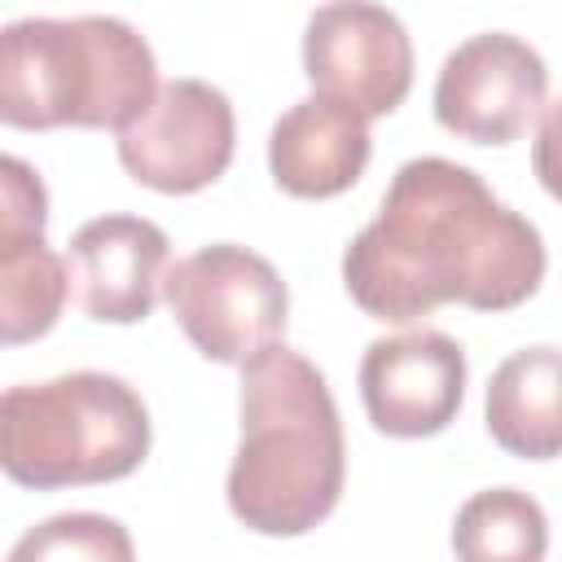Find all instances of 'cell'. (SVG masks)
<instances>
[{"label":"cell","mask_w":562,"mask_h":562,"mask_svg":"<svg viewBox=\"0 0 562 562\" xmlns=\"http://www.w3.org/2000/svg\"><path fill=\"white\" fill-rule=\"evenodd\" d=\"M162 299L184 338L206 360L237 369L277 347L290 316V290L281 272L263 255L233 241L184 255L167 272Z\"/></svg>","instance_id":"5b68a950"},{"label":"cell","mask_w":562,"mask_h":562,"mask_svg":"<svg viewBox=\"0 0 562 562\" xmlns=\"http://www.w3.org/2000/svg\"><path fill=\"white\" fill-rule=\"evenodd\" d=\"M167 233L145 215H97L66 250L70 299L101 325H136L167 281Z\"/></svg>","instance_id":"8fae6325"},{"label":"cell","mask_w":562,"mask_h":562,"mask_svg":"<svg viewBox=\"0 0 562 562\" xmlns=\"http://www.w3.org/2000/svg\"><path fill=\"white\" fill-rule=\"evenodd\" d=\"M544 92V57L518 35L483 31L443 57L435 79V119L461 140L509 145L531 127Z\"/></svg>","instance_id":"ba28073f"},{"label":"cell","mask_w":562,"mask_h":562,"mask_svg":"<svg viewBox=\"0 0 562 562\" xmlns=\"http://www.w3.org/2000/svg\"><path fill=\"white\" fill-rule=\"evenodd\" d=\"M241 443L228 465V509L259 536L321 527L347 479V443L325 373L277 342L241 364Z\"/></svg>","instance_id":"7a4b0ae2"},{"label":"cell","mask_w":562,"mask_h":562,"mask_svg":"<svg viewBox=\"0 0 562 562\" xmlns=\"http://www.w3.org/2000/svg\"><path fill=\"white\" fill-rule=\"evenodd\" d=\"M369 167V123L325 97L294 101L268 136V171L290 198H338Z\"/></svg>","instance_id":"7c38bea8"},{"label":"cell","mask_w":562,"mask_h":562,"mask_svg":"<svg viewBox=\"0 0 562 562\" xmlns=\"http://www.w3.org/2000/svg\"><path fill=\"white\" fill-rule=\"evenodd\" d=\"M48 193L31 162L0 158V338L9 347L48 334L70 299V268L44 241Z\"/></svg>","instance_id":"9c48e42d"},{"label":"cell","mask_w":562,"mask_h":562,"mask_svg":"<svg viewBox=\"0 0 562 562\" xmlns=\"http://www.w3.org/2000/svg\"><path fill=\"white\" fill-rule=\"evenodd\" d=\"M233 145V101L206 79H171L119 132V162L154 193H198L228 171Z\"/></svg>","instance_id":"8992f818"},{"label":"cell","mask_w":562,"mask_h":562,"mask_svg":"<svg viewBox=\"0 0 562 562\" xmlns=\"http://www.w3.org/2000/svg\"><path fill=\"white\" fill-rule=\"evenodd\" d=\"M457 562H544L549 518L536 496L518 487L474 492L452 522Z\"/></svg>","instance_id":"5bb4252c"},{"label":"cell","mask_w":562,"mask_h":562,"mask_svg":"<svg viewBox=\"0 0 562 562\" xmlns=\"http://www.w3.org/2000/svg\"><path fill=\"white\" fill-rule=\"evenodd\" d=\"M149 435L136 386L97 369L9 386L0 400V465L40 492L127 479L149 457Z\"/></svg>","instance_id":"277c9868"},{"label":"cell","mask_w":562,"mask_h":562,"mask_svg":"<svg viewBox=\"0 0 562 562\" xmlns=\"http://www.w3.org/2000/svg\"><path fill=\"white\" fill-rule=\"evenodd\" d=\"M531 167H536V180L544 184V193L562 202V101H553L540 119V132L531 145Z\"/></svg>","instance_id":"2e32d148"},{"label":"cell","mask_w":562,"mask_h":562,"mask_svg":"<svg viewBox=\"0 0 562 562\" xmlns=\"http://www.w3.org/2000/svg\"><path fill=\"white\" fill-rule=\"evenodd\" d=\"M303 70L316 97L369 123L404 105L413 88V40L382 4H321L303 31Z\"/></svg>","instance_id":"52a82bcc"},{"label":"cell","mask_w":562,"mask_h":562,"mask_svg":"<svg viewBox=\"0 0 562 562\" xmlns=\"http://www.w3.org/2000/svg\"><path fill=\"white\" fill-rule=\"evenodd\" d=\"M483 422L509 457H562V351L522 347L505 356L487 382Z\"/></svg>","instance_id":"4fadbf2b"},{"label":"cell","mask_w":562,"mask_h":562,"mask_svg":"<svg viewBox=\"0 0 562 562\" xmlns=\"http://www.w3.org/2000/svg\"><path fill=\"white\" fill-rule=\"evenodd\" d=\"M9 562H136V544L110 514H53L18 536Z\"/></svg>","instance_id":"9a60e30c"},{"label":"cell","mask_w":562,"mask_h":562,"mask_svg":"<svg viewBox=\"0 0 562 562\" xmlns=\"http://www.w3.org/2000/svg\"><path fill=\"white\" fill-rule=\"evenodd\" d=\"M544 241L470 167L408 158L342 255V285L373 321L408 325L443 303L509 312L544 281Z\"/></svg>","instance_id":"6da1fadb"},{"label":"cell","mask_w":562,"mask_h":562,"mask_svg":"<svg viewBox=\"0 0 562 562\" xmlns=\"http://www.w3.org/2000/svg\"><path fill=\"white\" fill-rule=\"evenodd\" d=\"M360 400L391 439L439 435L465 400V351L439 329L373 338L360 360Z\"/></svg>","instance_id":"30bf717a"},{"label":"cell","mask_w":562,"mask_h":562,"mask_svg":"<svg viewBox=\"0 0 562 562\" xmlns=\"http://www.w3.org/2000/svg\"><path fill=\"white\" fill-rule=\"evenodd\" d=\"M154 70L145 35L119 18H22L0 35V119L123 132L162 88Z\"/></svg>","instance_id":"3957f363"}]
</instances>
